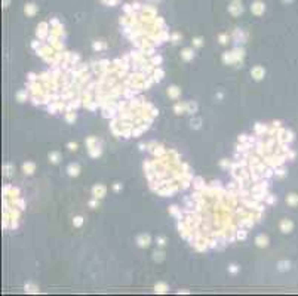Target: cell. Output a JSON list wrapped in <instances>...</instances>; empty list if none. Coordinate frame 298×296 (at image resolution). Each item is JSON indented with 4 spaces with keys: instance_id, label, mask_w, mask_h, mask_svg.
Instances as JSON below:
<instances>
[{
    "instance_id": "5b68a950",
    "label": "cell",
    "mask_w": 298,
    "mask_h": 296,
    "mask_svg": "<svg viewBox=\"0 0 298 296\" xmlns=\"http://www.w3.org/2000/svg\"><path fill=\"white\" fill-rule=\"evenodd\" d=\"M255 244L261 249H264L268 246V237L266 236V234H258V236L255 237Z\"/></svg>"
},
{
    "instance_id": "4fadbf2b",
    "label": "cell",
    "mask_w": 298,
    "mask_h": 296,
    "mask_svg": "<svg viewBox=\"0 0 298 296\" xmlns=\"http://www.w3.org/2000/svg\"><path fill=\"white\" fill-rule=\"evenodd\" d=\"M233 52V56H234V62H242L243 61V56H245V50L243 49H239V48H236L231 50Z\"/></svg>"
},
{
    "instance_id": "52a82bcc",
    "label": "cell",
    "mask_w": 298,
    "mask_h": 296,
    "mask_svg": "<svg viewBox=\"0 0 298 296\" xmlns=\"http://www.w3.org/2000/svg\"><path fill=\"white\" fill-rule=\"evenodd\" d=\"M279 227H280V231H282V232H291L294 225H292V222L289 221V219H282V221H280Z\"/></svg>"
},
{
    "instance_id": "ac0fdd59",
    "label": "cell",
    "mask_w": 298,
    "mask_h": 296,
    "mask_svg": "<svg viewBox=\"0 0 298 296\" xmlns=\"http://www.w3.org/2000/svg\"><path fill=\"white\" fill-rule=\"evenodd\" d=\"M223 61H224V64H236V62H234L233 52H224V55H223Z\"/></svg>"
},
{
    "instance_id": "7bdbcfd3",
    "label": "cell",
    "mask_w": 298,
    "mask_h": 296,
    "mask_svg": "<svg viewBox=\"0 0 298 296\" xmlns=\"http://www.w3.org/2000/svg\"><path fill=\"white\" fill-rule=\"evenodd\" d=\"M171 39H172V42H174V43H178V42H180V39H181V36H180L178 33H175V34H172V37H171Z\"/></svg>"
},
{
    "instance_id": "4dcf8cb0",
    "label": "cell",
    "mask_w": 298,
    "mask_h": 296,
    "mask_svg": "<svg viewBox=\"0 0 298 296\" xmlns=\"http://www.w3.org/2000/svg\"><path fill=\"white\" fill-rule=\"evenodd\" d=\"M65 120L68 121V123H74V120H76V114L73 111H67L65 113Z\"/></svg>"
},
{
    "instance_id": "4316f807",
    "label": "cell",
    "mask_w": 298,
    "mask_h": 296,
    "mask_svg": "<svg viewBox=\"0 0 298 296\" xmlns=\"http://www.w3.org/2000/svg\"><path fill=\"white\" fill-rule=\"evenodd\" d=\"M94 50H102V49H106L107 45L104 42H94V45H92Z\"/></svg>"
},
{
    "instance_id": "f35d334b",
    "label": "cell",
    "mask_w": 298,
    "mask_h": 296,
    "mask_svg": "<svg viewBox=\"0 0 298 296\" xmlns=\"http://www.w3.org/2000/svg\"><path fill=\"white\" fill-rule=\"evenodd\" d=\"M229 273H231V274L239 273V267L236 265V264H230V265H229Z\"/></svg>"
},
{
    "instance_id": "e575fe53",
    "label": "cell",
    "mask_w": 298,
    "mask_h": 296,
    "mask_svg": "<svg viewBox=\"0 0 298 296\" xmlns=\"http://www.w3.org/2000/svg\"><path fill=\"white\" fill-rule=\"evenodd\" d=\"M202 45H203V39L202 37H194V39H193V46H194V48H200Z\"/></svg>"
},
{
    "instance_id": "484cf974",
    "label": "cell",
    "mask_w": 298,
    "mask_h": 296,
    "mask_svg": "<svg viewBox=\"0 0 298 296\" xmlns=\"http://www.w3.org/2000/svg\"><path fill=\"white\" fill-rule=\"evenodd\" d=\"M162 56L160 55H153L151 58H150V64H153L154 67H157V65H160L162 64Z\"/></svg>"
},
{
    "instance_id": "f907efd6",
    "label": "cell",
    "mask_w": 298,
    "mask_h": 296,
    "mask_svg": "<svg viewBox=\"0 0 298 296\" xmlns=\"http://www.w3.org/2000/svg\"><path fill=\"white\" fill-rule=\"evenodd\" d=\"M276 175L282 176V175H283V170H282V169H277V170H276Z\"/></svg>"
},
{
    "instance_id": "f1b7e54d",
    "label": "cell",
    "mask_w": 298,
    "mask_h": 296,
    "mask_svg": "<svg viewBox=\"0 0 298 296\" xmlns=\"http://www.w3.org/2000/svg\"><path fill=\"white\" fill-rule=\"evenodd\" d=\"M248 236V231H245V230H236V238H239V240H245Z\"/></svg>"
},
{
    "instance_id": "816d5d0a",
    "label": "cell",
    "mask_w": 298,
    "mask_h": 296,
    "mask_svg": "<svg viewBox=\"0 0 298 296\" xmlns=\"http://www.w3.org/2000/svg\"><path fill=\"white\" fill-rule=\"evenodd\" d=\"M50 24H52V25H59L58 19H52V21H50Z\"/></svg>"
},
{
    "instance_id": "e0dca14e",
    "label": "cell",
    "mask_w": 298,
    "mask_h": 296,
    "mask_svg": "<svg viewBox=\"0 0 298 296\" xmlns=\"http://www.w3.org/2000/svg\"><path fill=\"white\" fill-rule=\"evenodd\" d=\"M48 157H49V161H50V163H54V164H57V163H58V161L61 160V154H59L58 151H50V153H49V155H48Z\"/></svg>"
},
{
    "instance_id": "5bb4252c",
    "label": "cell",
    "mask_w": 298,
    "mask_h": 296,
    "mask_svg": "<svg viewBox=\"0 0 298 296\" xmlns=\"http://www.w3.org/2000/svg\"><path fill=\"white\" fill-rule=\"evenodd\" d=\"M87 151H89V155L94 157V159H96V157H100V155H101V148H100L98 144L94 145V147H89V148H87Z\"/></svg>"
},
{
    "instance_id": "d6a6232c",
    "label": "cell",
    "mask_w": 298,
    "mask_h": 296,
    "mask_svg": "<svg viewBox=\"0 0 298 296\" xmlns=\"http://www.w3.org/2000/svg\"><path fill=\"white\" fill-rule=\"evenodd\" d=\"M255 132H257V135H264V132H266V126L261 125V123H257V125H255Z\"/></svg>"
},
{
    "instance_id": "bcb514c9",
    "label": "cell",
    "mask_w": 298,
    "mask_h": 296,
    "mask_svg": "<svg viewBox=\"0 0 298 296\" xmlns=\"http://www.w3.org/2000/svg\"><path fill=\"white\" fill-rule=\"evenodd\" d=\"M113 190H114L116 193H117V191H120L122 190V184H120V182H116V184L113 185Z\"/></svg>"
},
{
    "instance_id": "9a60e30c",
    "label": "cell",
    "mask_w": 298,
    "mask_h": 296,
    "mask_svg": "<svg viewBox=\"0 0 298 296\" xmlns=\"http://www.w3.org/2000/svg\"><path fill=\"white\" fill-rule=\"evenodd\" d=\"M163 76H165V71L162 68H154V71H153V79H154V82H160L162 79H163Z\"/></svg>"
},
{
    "instance_id": "f5cc1de1",
    "label": "cell",
    "mask_w": 298,
    "mask_h": 296,
    "mask_svg": "<svg viewBox=\"0 0 298 296\" xmlns=\"http://www.w3.org/2000/svg\"><path fill=\"white\" fill-rule=\"evenodd\" d=\"M7 5H9V0H3V7H7Z\"/></svg>"
},
{
    "instance_id": "d6986e66",
    "label": "cell",
    "mask_w": 298,
    "mask_h": 296,
    "mask_svg": "<svg viewBox=\"0 0 298 296\" xmlns=\"http://www.w3.org/2000/svg\"><path fill=\"white\" fill-rule=\"evenodd\" d=\"M193 184H194V188H196V190H199V191H203V188H205V184H203V179L200 178V176H197V178H194V179H193Z\"/></svg>"
},
{
    "instance_id": "836d02e7",
    "label": "cell",
    "mask_w": 298,
    "mask_h": 296,
    "mask_svg": "<svg viewBox=\"0 0 298 296\" xmlns=\"http://www.w3.org/2000/svg\"><path fill=\"white\" fill-rule=\"evenodd\" d=\"M95 144H98V139H96L95 136H89V138L86 139V145H87V148H89V147H94Z\"/></svg>"
},
{
    "instance_id": "f546056e",
    "label": "cell",
    "mask_w": 298,
    "mask_h": 296,
    "mask_svg": "<svg viewBox=\"0 0 298 296\" xmlns=\"http://www.w3.org/2000/svg\"><path fill=\"white\" fill-rule=\"evenodd\" d=\"M73 225L77 227V228L82 227V225H83V216H74L73 218Z\"/></svg>"
},
{
    "instance_id": "b9f144b4",
    "label": "cell",
    "mask_w": 298,
    "mask_h": 296,
    "mask_svg": "<svg viewBox=\"0 0 298 296\" xmlns=\"http://www.w3.org/2000/svg\"><path fill=\"white\" fill-rule=\"evenodd\" d=\"M27 77H28V80H30V82H36L39 76H36L34 73H28V74H27Z\"/></svg>"
},
{
    "instance_id": "9c48e42d",
    "label": "cell",
    "mask_w": 298,
    "mask_h": 296,
    "mask_svg": "<svg viewBox=\"0 0 298 296\" xmlns=\"http://www.w3.org/2000/svg\"><path fill=\"white\" fill-rule=\"evenodd\" d=\"M181 58H182L184 61H191L193 58H194V50H193L191 48L182 49V50H181Z\"/></svg>"
},
{
    "instance_id": "44dd1931",
    "label": "cell",
    "mask_w": 298,
    "mask_h": 296,
    "mask_svg": "<svg viewBox=\"0 0 298 296\" xmlns=\"http://www.w3.org/2000/svg\"><path fill=\"white\" fill-rule=\"evenodd\" d=\"M36 6H34L33 3H28V5H25V7H24V12H25V15H28V16H31V15H34L36 13Z\"/></svg>"
},
{
    "instance_id": "8fae6325",
    "label": "cell",
    "mask_w": 298,
    "mask_h": 296,
    "mask_svg": "<svg viewBox=\"0 0 298 296\" xmlns=\"http://www.w3.org/2000/svg\"><path fill=\"white\" fill-rule=\"evenodd\" d=\"M251 11H252L254 15H261L262 12H264V5H262L261 2H255V3H252Z\"/></svg>"
},
{
    "instance_id": "ffe728a7",
    "label": "cell",
    "mask_w": 298,
    "mask_h": 296,
    "mask_svg": "<svg viewBox=\"0 0 298 296\" xmlns=\"http://www.w3.org/2000/svg\"><path fill=\"white\" fill-rule=\"evenodd\" d=\"M24 289L27 293H39V287L36 284H33V283H27L24 286Z\"/></svg>"
},
{
    "instance_id": "6da1fadb",
    "label": "cell",
    "mask_w": 298,
    "mask_h": 296,
    "mask_svg": "<svg viewBox=\"0 0 298 296\" xmlns=\"http://www.w3.org/2000/svg\"><path fill=\"white\" fill-rule=\"evenodd\" d=\"M150 241H151V237H150V234H139V236L137 237V244L138 247H141V249H145L150 246Z\"/></svg>"
},
{
    "instance_id": "ab89813d",
    "label": "cell",
    "mask_w": 298,
    "mask_h": 296,
    "mask_svg": "<svg viewBox=\"0 0 298 296\" xmlns=\"http://www.w3.org/2000/svg\"><path fill=\"white\" fill-rule=\"evenodd\" d=\"M218 40H220L221 45H225V43L229 42V37H227V34H220V36H218Z\"/></svg>"
},
{
    "instance_id": "60d3db41",
    "label": "cell",
    "mask_w": 298,
    "mask_h": 296,
    "mask_svg": "<svg viewBox=\"0 0 298 296\" xmlns=\"http://www.w3.org/2000/svg\"><path fill=\"white\" fill-rule=\"evenodd\" d=\"M67 147H68L70 151H76V150H77V144H76V142H68Z\"/></svg>"
},
{
    "instance_id": "cb8c5ba5",
    "label": "cell",
    "mask_w": 298,
    "mask_h": 296,
    "mask_svg": "<svg viewBox=\"0 0 298 296\" xmlns=\"http://www.w3.org/2000/svg\"><path fill=\"white\" fill-rule=\"evenodd\" d=\"M153 259L156 261V262H162V261L165 259V253L162 250H156L154 253H153Z\"/></svg>"
},
{
    "instance_id": "ee69618b",
    "label": "cell",
    "mask_w": 298,
    "mask_h": 296,
    "mask_svg": "<svg viewBox=\"0 0 298 296\" xmlns=\"http://www.w3.org/2000/svg\"><path fill=\"white\" fill-rule=\"evenodd\" d=\"M239 142H240V144L248 142V136H246V135H240V136H239Z\"/></svg>"
},
{
    "instance_id": "db71d44e",
    "label": "cell",
    "mask_w": 298,
    "mask_h": 296,
    "mask_svg": "<svg viewBox=\"0 0 298 296\" xmlns=\"http://www.w3.org/2000/svg\"><path fill=\"white\" fill-rule=\"evenodd\" d=\"M178 293H190L188 290H178Z\"/></svg>"
},
{
    "instance_id": "c3c4849f",
    "label": "cell",
    "mask_w": 298,
    "mask_h": 296,
    "mask_svg": "<svg viewBox=\"0 0 298 296\" xmlns=\"http://www.w3.org/2000/svg\"><path fill=\"white\" fill-rule=\"evenodd\" d=\"M220 164H221L223 167H229V166H230V163H227L225 160H221V163H220Z\"/></svg>"
},
{
    "instance_id": "7402d4cb",
    "label": "cell",
    "mask_w": 298,
    "mask_h": 296,
    "mask_svg": "<svg viewBox=\"0 0 298 296\" xmlns=\"http://www.w3.org/2000/svg\"><path fill=\"white\" fill-rule=\"evenodd\" d=\"M27 96H28V93H27V89H24V90H20L18 93H16V101H18V102H24V101H27Z\"/></svg>"
},
{
    "instance_id": "3957f363",
    "label": "cell",
    "mask_w": 298,
    "mask_h": 296,
    "mask_svg": "<svg viewBox=\"0 0 298 296\" xmlns=\"http://www.w3.org/2000/svg\"><path fill=\"white\" fill-rule=\"evenodd\" d=\"M264 74H266V71H264V68H262L261 65H255L251 70V76L254 77V80H257V82L264 79Z\"/></svg>"
},
{
    "instance_id": "ba28073f",
    "label": "cell",
    "mask_w": 298,
    "mask_h": 296,
    "mask_svg": "<svg viewBox=\"0 0 298 296\" xmlns=\"http://www.w3.org/2000/svg\"><path fill=\"white\" fill-rule=\"evenodd\" d=\"M34 170H36V164H34L33 161H25L22 164V172L25 173V175H33Z\"/></svg>"
},
{
    "instance_id": "277c9868",
    "label": "cell",
    "mask_w": 298,
    "mask_h": 296,
    "mask_svg": "<svg viewBox=\"0 0 298 296\" xmlns=\"http://www.w3.org/2000/svg\"><path fill=\"white\" fill-rule=\"evenodd\" d=\"M229 11H230V13L231 15H234V16H237V15H240L242 12H243V7H242V3L240 2H234L229 6Z\"/></svg>"
},
{
    "instance_id": "603a6c76",
    "label": "cell",
    "mask_w": 298,
    "mask_h": 296,
    "mask_svg": "<svg viewBox=\"0 0 298 296\" xmlns=\"http://www.w3.org/2000/svg\"><path fill=\"white\" fill-rule=\"evenodd\" d=\"M196 111H197V104L194 101L187 102V113H190V114H194Z\"/></svg>"
},
{
    "instance_id": "8d00e7d4",
    "label": "cell",
    "mask_w": 298,
    "mask_h": 296,
    "mask_svg": "<svg viewBox=\"0 0 298 296\" xmlns=\"http://www.w3.org/2000/svg\"><path fill=\"white\" fill-rule=\"evenodd\" d=\"M156 243H157V246H159V247H163V246L166 244V238H165L163 236H160V237L156 238Z\"/></svg>"
},
{
    "instance_id": "681fc988",
    "label": "cell",
    "mask_w": 298,
    "mask_h": 296,
    "mask_svg": "<svg viewBox=\"0 0 298 296\" xmlns=\"http://www.w3.org/2000/svg\"><path fill=\"white\" fill-rule=\"evenodd\" d=\"M273 202H274V197L273 196H268L267 197V203H273Z\"/></svg>"
},
{
    "instance_id": "83f0119b",
    "label": "cell",
    "mask_w": 298,
    "mask_h": 296,
    "mask_svg": "<svg viewBox=\"0 0 298 296\" xmlns=\"http://www.w3.org/2000/svg\"><path fill=\"white\" fill-rule=\"evenodd\" d=\"M286 202L291 204V206L297 204V202H298V196H297V194H289V196L286 197Z\"/></svg>"
},
{
    "instance_id": "74e56055",
    "label": "cell",
    "mask_w": 298,
    "mask_h": 296,
    "mask_svg": "<svg viewBox=\"0 0 298 296\" xmlns=\"http://www.w3.org/2000/svg\"><path fill=\"white\" fill-rule=\"evenodd\" d=\"M200 125H202V120L200 119H194V120H191V127L193 129H199Z\"/></svg>"
},
{
    "instance_id": "f6af8a7d",
    "label": "cell",
    "mask_w": 298,
    "mask_h": 296,
    "mask_svg": "<svg viewBox=\"0 0 298 296\" xmlns=\"http://www.w3.org/2000/svg\"><path fill=\"white\" fill-rule=\"evenodd\" d=\"M96 200H98V198H94V200H91V202H89V206L92 209H95L96 206H98V202H96Z\"/></svg>"
},
{
    "instance_id": "7dc6e473",
    "label": "cell",
    "mask_w": 298,
    "mask_h": 296,
    "mask_svg": "<svg viewBox=\"0 0 298 296\" xmlns=\"http://www.w3.org/2000/svg\"><path fill=\"white\" fill-rule=\"evenodd\" d=\"M31 48H33V49H39V48H40L39 42H33V43H31Z\"/></svg>"
},
{
    "instance_id": "7c38bea8",
    "label": "cell",
    "mask_w": 298,
    "mask_h": 296,
    "mask_svg": "<svg viewBox=\"0 0 298 296\" xmlns=\"http://www.w3.org/2000/svg\"><path fill=\"white\" fill-rule=\"evenodd\" d=\"M174 111H175V114H184V113H187V102H177L174 107Z\"/></svg>"
},
{
    "instance_id": "d590c367",
    "label": "cell",
    "mask_w": 298,
    "mask_h": 296,
    "mask_svg": "<svg viewBox=\"0 0 298 296\" xmlns=\"http://www.w3.org/2000/svg\"><path fill=\"white\" fill-rule=\"evenodd\" d=\"M11 169H12V164L11 163H7V164H5V166H3V172H5L6 176H11V173H12Z\"/></svg>"
},
{
    "instance_id": "2e32d148",
    "label": "cell",
    "mask_w": 298,
    "mask_h": 296,
    "mask_svg": "<svg viewBox=\"0 0 298 296\" xmlns=\"http://www.w3.org/2000/svg\"><path fill=\"white\" fill-rule=\"evenodd\" d=\"M154 292L156 293H166V292H168V286H166V283L159 281V283H156V286H154Z\"/></svg>"
},
{
    "instance_id": "1f68e13d",
    "label": "cell",
    "mask_w": 298,
    "mask_h": 296,
    "mask_svg": "<svg viewBox=\"0 0 298 296\" xmlns=\"http://www.w3.org/2000/svg\"><path fill=\"white\" fill-rule=\"evenodd\" d=\"M289 268V262L288 261H280V262L277 264V269L279 271H285V269Z\"/></svg>"
},
{
    "instance_id": "7a4b0ae2",
    "label": "cell",
    "mask_w": 298,
    "mask_h": 296,
    "mask_svg": "<svg viewBox=\"0 0 298 296\" xmlns=\"http://www.w3.org/2000/svg\"><path fill=\"white\" fill-rule=\"evenodd\" d=\"M106 193H107V188H106V185H102V184H96L94 188H92V196H94V198H102L104 196H106Z\"/></svg>"
},
{
    "instance_id": "d4e9b609",
    "label": "cell",
    "mask_w": 298,
    "mask_h": 296,
    "mask_svg": "<svg viewBox=\"0 0 298 296\" xmlns=\"http://www.w3.org/2000/svg\"><path fill=\"white\" fill-rule=\"evenodd\" d=\"M234 40L236 42H239V40L240 42H245V40H246V34H243L240 30H236L234 31Z\"/></svg>"
},
{
    "instance_id": "30bf717a",
    "label": "cell",
    "mask_w": 298,
    "mask_h": 296,
    "mask_svg": "<svg viewBox=\"0 0 298 296\" xmlns=\"http://www.w3.org/2000/svg\"><path fill=\"white\" fill-rule=\"evenodd\" d=\"M180 93H181V89L178 88V86L172 84V86L168 88V95H169V98H172V99H178Z\"/></svg>"
},
{
    "instance_id": "8992f818",
    "label": "cell",
    "mask_w": 298,
    "mask_h": 296,
    "mask_svg": "<svg viewBox=\"0 0 298 296\" xmlns=\"http://www.w3.org/2000/svg\"><path fill=\"white\" fill-rule=\"evenodd\" d=\"M67 172L71 178L79 176V173H80V166H79V163H70L68 167H67Z\"/></svg>"
}]
</instances>
